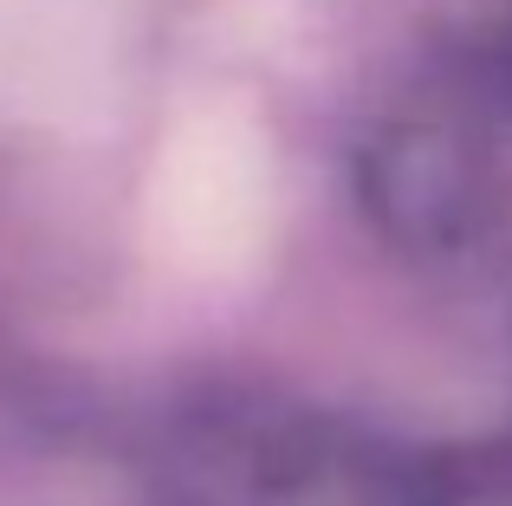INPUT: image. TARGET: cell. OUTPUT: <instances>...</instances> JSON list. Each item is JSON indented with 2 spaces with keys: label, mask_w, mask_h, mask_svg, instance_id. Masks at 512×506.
I'll use <instances>...</instances> for the list:
<instances>
[{
  "label": "cell",
  "mask_w": 512,
  "mask_h": 506,
  "mask_svg": "<svg viewBox=\"0 0 512 506\" xmlns=\"http://www.w3.org/2000/svg\"><path fill=\"white\" fill-rule=\"evenodd\" d=\"M396 500L402 506H512V435L415 461Z\"/></svg>",
  "instance_id": "cell-2"
},
{
  "label": "cell",
  "mask_w": 512,
  "mask_h": 506,
  "mask_svg": "<svg viewBox=\"0 0 512 506\" xmlns=\"http://www.w3.org/2000/svg\"><path fill=\"white\" fill-rule=\"evenodd\" d=\"M363 202L396 241L454 247L487 215V163L448 124H402L363 163Z\"/></svg>",
  "instance_id": "cell-1"
},
{
  "label": "cell",
  "mask_w": 512,
  "mask_h": 506,
  "mask_svg": "<svg viewBox=\"0 0 512 506\" xmlns=\"http://www.w3.org/2000/svg\"><path fill=\"white\" fill-rule=\"evenodd\" d=\"M493 85H500V98L512 104V46L500 52V65H493Z\"/></svg>",
  "instance_id": "cell-3"
}]
</instances>
